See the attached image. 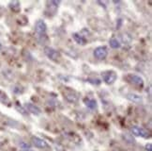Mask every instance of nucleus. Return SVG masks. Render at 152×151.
<instances>
[{
	"label": "nucleus",
	"mask_w": 152,
	"mask_h": 151,
	"mask_svg": "<svg viewBox=\"0 0 152 151\" xmlns=\"http://www.w3.org/2000/svg\"><path fill=\"white\" fill-rule=\"evenodd\" d=\"M102 79L105 83L108 85H111L115 82L116 78H118V75H116V73L114 71H105V72L102 73Z\"/></svg>",
	"instance_id": "f257e3e1"
},
{
	"label": "nucleus",
	"mask_w": 152,
	"mask_h": 151,
	"mask_svg": "<svg viewBox=\"0 0 152 151\" xmlns=\"http://www.w3.org/2000/svg\"><path fill=\"white\" fill-rule=\"evenodd\" d=\"M44 54L53 61H58L60 60V57H61L60 53L57 50L52 47H49V46H46L44 48Z\"/></svg>",
	"instance_id": "f03ea898"
},
{
	"label": "nucleus",
	"mask_w": 152,
	"mask_h": 151,
	"mask_svg": "<svg viewBox=\"0 0 152 151\" xmlns=\"http://www.w3.org/2000/svg\"><path fill=\"white\" fill-rule=\"evenodd\" d=\"M46 30H47V27H46V24L43 20H38L36 22V25H35V31H36V34L42 38L46 34Z\"/></svg>",
	"instance_id": "7ed1b4c3"
},
{
	"label": "nucleus",
	"mask_w": 152,
	"mask_h": 151,
	"mask_svg": "<svg viewBox=\"0 0 152 151\" xmlns=\"http://www.w3.org/2000/svg\"><path fill=\"white\" fill-rule=\"evenodd\" d=\"M131 131L134 136H137V137H142L145 139H148L150 137V134L148 130H145L143 127H138V126H133L131 129Z\"/></svg>",
	"instance_id": "20e7f679"
},
{
	"label": "nucleus",
	"mask_w": 152,
	"mask_h": 151,
	"mask_svg": "<svg viewBox=\"0 0 152 151\" xmlns=\"http://www.w3.org/2000/svg\"><path fill=\"white\" fill-rule=\"evenodd\" d=\"M108 55V51L104 46H100L94 50V56L98 60H104Z\"/></svg>",
	"instance_id": "39448f33"
},
{
	"label": "nucleus",
	"mask_w": 152,
	"mask_h": 151,
	"mask_svg": "<svg viewBox=\"0 0 152 151\" xmlns=\"http://www.w3.org/2000/svg\"><path fill=\"white\" fill-rule=\"evenodd\" d=\"M32 144L36 147L40 148V149L47 148L49 147L47 143H46L44 140H42V139L39 138V137H32Z\"/></svg>",
	"instance_id": "423d86ee"
},
{
	"label": "nucleus",
	"mask_w": 152,
	"mask_h": 151,
	"mask_svg": "<svg viewBox=\"0 0 152 151\" xmlns=\"http://www.w3.org/2000/svg\"><path fill=\"white\" fill-rule=\"evenodd\" d=\"M25 109L26 110V112H29L34 115H39L40 113H42V111H40L39 107H37L36 105H34V104L29 103V102L25 104Z\"/></svg>",
	"instance_id": "0eeeda50"
},
{
	"label": "nucleus",
	"mask_w": 152,
	"mask_h": 151,
	"mask_svg": "<svg viewBox=\"0 0 152 151\" xmlns=\"http://www.w3.org/2000/svg\"><path fill=\"white\" fill-rule=\"evenodd\" d=\"M60 4V1H57V0H51V1H48L46 6H47V10L50 11L52 14H55L57 10L58 6Z\"/></svg>",
	"instance_id": "6e6552de"
},
{
	"label": "nucleus",
	"mask_w": 152,
	"mask_h": 151,
	"mask_svg": "<svg viewBox=\"0 0 152 151\" xmlns=\"http://www.w3.org/2000/svg\"><path fill=\"white\" fill-rule=\"evenodd\" d=\"M128 78L132 83L135 84V85H138V86H143L144 85L143 78L141 77H139V76H137V75H129Z\"/></svg>",
	"instance_id": "1a4fd4ad"
},
{
	"label": "nucleus",
	"mask_w": 152,
	"mask_h": 151,
	"mask_svg": "<svg viewBox=\"0 0 152 151\" xmlns=\"http://www.w3.org/2000/svg\"><path fill=\"white\" fill-rule=\"evenodd\" d=\"M84 103L87 108L89 110H92V111L96 110L98 107L97 101L95 99H92V98H86V99H84Z\"/></svg>",
	"instance_id": "9d476101"
},
{
	"label": "nucleus",
	"mask_w": 152,
	"mask_h": 151,
	"mask_svg": "<svg viewBox=\"0 0 152 151\" xmlns=\"http://www.w3.org/2000/svg\"><path fill=\"white\" fill-rule=\"evenodd\" d=\"M126 97H127V99H129L130 101H132L134 103H138L139 104V103L143 102V97L136 95V94H132V93H131V94H128L126 95Z\"/></svg>",
	"instance_id": "9b49d317"
},
{
	"label": "nucleus",
	"mask_w": 152,
	"mask_h": 151,
	"mask_svg": "<svg viewBox=\"0 0 152 151\" xmlns=\"http://www.w3.org/2000/svg\"><path fill=\"white\" fill-rule=\"evenodd\" d=\"M72 37H73L75 42L77 43L78 44L83 45V44H86V39L83 36H82V35H80V33H73L72 34Z\"/></svg>",
	"instance_id": "f8f14e48"
},
{
	"label": "nucleus",
	"mask_w": 152,
	"mask_h": 151,
	"mask_svg": "<svg viewBox=\"0 0 152 151\" xmlns=\"http://www.w3.org/2000/svg\"><path fill=\"white\" fill-rule=\"evenodd\" d=\"M66 97V99L67 101L69 102H71V103H76L78 101V96L76 95L74 93H69V94H66V95H64Z\"/></svg>",
	"instance_id": "ddd939ff"
},
{
	"label": "nucleus",
	"mask_w": 152,
	"mask_h": 151,
	"mask_svg": "<svg viewBox=\"0 0 152 151\" xmlns=\"http://www.w3.org/2000/svg\"><path fill=\"white\" fill-rule=\"evenodd\" d=\"M109 44H110L111 47L114 48V49H115V48H119V47H120V43H119L118 41L116 40L115 38L110 39V41H109Z\"/></svg>",
	"instance_id": "4468645a"
},
{
	"label": "nucleus",
	"mask_w": 152,
	"mask_h": 151,
	"mask_svg": "<svg viewBox=\"0 0 152 151\" xmlns=\"http://www.w3.org/2000/svg\"><path fill=\"white\" fill-rule=\"evenodd\" d=\"M0 102H2L4 104H9V102H10L9 97L2 91H0Z\"/></svg>",
	"instance_id": "2eb2a0df"
},
{
	"label": "nucleus",
	"mask_w": 152,
	"mask_h": 151,
	"mask_svg": "<svg viewBox=\"0 0 152 151\" xmlns=\"http://www.w3.org/2000/svg\"><path fill=\"white\" fill-rule=\"evenodd\" d=\"M10 8L14 10V11H18L20 9V3L18 1H12L10 3Z\"/></svg>",
	"instance_id": "dca6fc26"
},
{
	"label": "nucleus",
	"mask_w": 152,
	"mask_h": 151,
	"mask_svg": "<svg viewBox=\"0 0 152 151\" xmlns=\"http://www.w3.org/2000/svg\"><path fill=\"white\" fill-rule=\"evenodd\" d=\"M16 110H17V111H18L21 114H23V115H27V112H26V110L25 109V107H22V106L17 105V106H16Z\"/></svg>",
	"instance_id": "f3484780"
},
{
	"label": "nucleus",
	"mask_w": 152,
	"mask_h": 151,
	"mask_svg": "<svg viewBox=\"0 0 152 151\" xmlns=\"http://www.w3.org/2000/svg\"><path fill=\"white\" fill-rule=\"evenodd\" d=\"M145 149L148 151H152V144H147V146H145Z\"/></svg>",
	"instance_id": "a211bd4d"
},
{
	"label": "nucleus",
	"mask_w": 152,
	"mask_h": 151,
	"mask_svg": "<svg viewBox=\"0 0 152 151\" xmlns=\"http://www.w3.org/2000/svg\"><path fill=\"white\" fill-rule=\"evenodd\" d=\"M20 151H33V150H31V149H22Z\"/></svg>",
	"instance_id": "6ab92c4d"
},
{
	"label": "nucleus",
	"mask_w": 152,
	"mask_h": 151,
	"mask_svg": "<svg viewBox=\"0 0 152 151\" xmlns=\"http://www.w3.org/2000/svg\"><path fill=\"white\" fill-rule=\"evenodd\" d=\"M1 49H2V44H0V50H1Z\"/></svg>",
	"instance_id": "aec40b11"
}]
</instances>
